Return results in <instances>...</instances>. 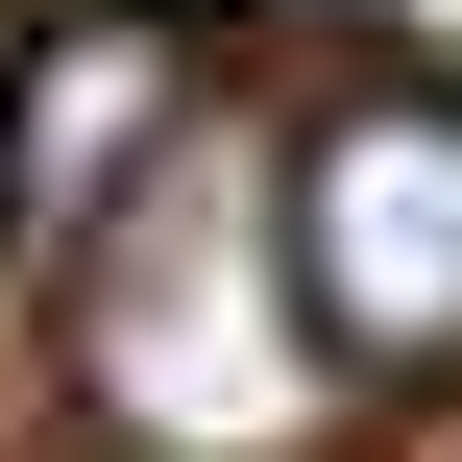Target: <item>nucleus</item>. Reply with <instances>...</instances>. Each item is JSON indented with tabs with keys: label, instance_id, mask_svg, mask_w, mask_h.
I'll return each instance as SVG.
<instances>
[{
	"label": "nucleus",
	"instance_id": "nucleus-1",
	"mask_svg": "<svg viewBox=\"0 0 462 462\" xmlns=\"http://www.w3.org/2000/svg\"><path fill=\"white\" fill-rule=\"evenodd\" d=\"M73 365H97V414L146 462H317V317H292V268H268V171L219 146V122H171L122 195H97V244H73Z\"/></svg>",
	"mask_w": 462,
	"mask_h": 462
},
{
	"label": "nucleus",
	"instance_id": "nucleus-2",
	"mask_svg": "<svg viewBox=\"0 0 462 462\" xmlns=\"http://www.w3.org/2000/svg\"><path fill=\"white\" fill-rule=\"evenodd\" d=\"M317 365H462V97H341L268 195Z\"/></svg>",
	"mask_w": 462,
	"mask_h": 462
},
{
	"label": "nucleus",
	"instance_id": "nucleus-3",
	"mask_svg": "<svg viewBox=\"0 0 462 462\" xmlns=\"http://www.w3.org/2000/svg\"><path fill=\"white\" fill-rule=\"evenodd\" d=\"M171 122H195V49H171V24H73V49L0 97V219H24V244H97V195H122Z\"/></svg>",
	"mask_w": 462,
	"mask_h": 462
}]
</instances>
